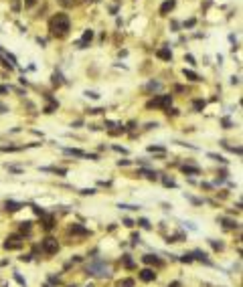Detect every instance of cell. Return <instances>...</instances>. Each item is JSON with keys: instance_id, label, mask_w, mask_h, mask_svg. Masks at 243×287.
Listing matches in <instances>:
<instances>
[{"instance_id": "cell-36", "label": "cell", "mask_w": 243, "mask_h": 287, "mask_svg": "<svg viewBox=\"0 0 243 287\" xmlns=\"http://www.w3.org/2000/svg\"><path fill=\"white\" fill-rule=\"evenodd\" d=\"M166 113H168V115H178V109H170V107H168Z\"/></svg>"}, {"instance_id": "cell-38", "label": "cell", "mask_w": 243, "mask_h": 287, "mask_svg": "<svg viewBox=\"0 0 243 287\" xmlns=\"http://www.w3.org/2000/svg\"><path fill=\"white\" fill-rule=\"evenodd\" d=\"M20 8V4H18V0H12V10H18Z\"/></svg>"}, {"instance_id": "cell-17", "label": "cell", "mask_w": 243, "mask_h": 287, "mask_svg": "<svg viewBox=\"0 0 243 287\" xmlns=\"http://www.w3.org/2000/svg\"><path fill=\"white\" fill-rule=\"evenodd\" d=\"M121 263H124V267H128V269H134V261L130 259V255H124V257H121Z\"/></svg>"}, {"instance_id": "cell-35", "label": "cell", "mask_w": 243, "mask_h": 287, "mask_svg": "<svg viewBox=\"0 0 243 287\" xmlns=\"http://www.w3.org/2000/svg\"><path fill=\"white\" fill-rule=\"evenodd\" d=\"M162 182H164V186H174V180H170V178H164Z\"/></svg>"}, {"instance_id": "cell-32", "label": "cell", "mask_w": 243, "mask_h": 287, "mask_svg": "<svg viewBox=\"0 0 243 287\" xmlns=\"http://www.w3.org/2000/svg\"><path fill=\"white\" fill-rule=\"evenodd\" d=\"M211 245H213V249H217V251L223 249V243H217V241H211Z\"/></svg>"}, {"instance_id": "cell-20", "label": "cell", "mask_w": 243, "mask_h": 287, "mask_svg": "<svg viewBox=\"0 0 243 287\" xmlns=\"http://www.w3.org/2000/svg\"><path fill=\"white\" fill-rule=\"evenodd\" d=\"M140 174H146V178H150V180H156V172H152V170H140Z\"/></svg>"}, {"instance_id": "cell-3", "label": "cell", "mask_w": 243, "mask_h": 287, "mask_svg": "<svg viewBox=\"0 0 243 287\" xmlns=\"http://www.w3.org/2000/svg\"><path fill=\"white\" fill-rule=\"evenodd\" d=\"M87 273L89 275H97V277H107V275H110V269H107L106 265H102V263H91L87 267Z\"/></svg>"}, {"instance_id": "cell-45", "label": "cell", "mask_w": 243, "mask_h": 287, "mask_svg": "<svg viewBox=\"0 0 243 287\" xmlns=\"http://www.w3.org/2000/svg\"><path fill=\"white\" fill-rule=\"evenodd\" d=\"M69 287H77V285H69Z\"/></svg>"}, {"instance_id": "cell-44", "label": "cell", "mask_w": 243, "mask_h": 287, "mask_svg": "<svg viewBox=\"0 0 243 287\" xmlns=\"http://www.w3.org/2000/svg\"><path fill=\"white\" fill-rule=\"evenodd\" d=\"M4 111H6V107L2 105V103H0V113H4Z\"/></svg>"}, {"instance_id": "cell-29", "label": "cell", "mask_w": 243, "mask_h": 287, "mask_svg": "<svg viewBox=\"0 0 243 287\" xmlns=\"http://www.w3.org/2000/svg\"><path fill=\"white\" fill-rule=\"evenodd\" d=\"M120 208H126V210H138L140 206H132V204H120Z\"/></svg>"}, {"instance_id": "cell-1", "label": "cell", "mask_w": 243, "mask_h": 287, "mask_svg": "<svg viewBox=\"0 0 243 287\" xmlns=\"http://www.w3.org/2000/svg\"><path fill=\"white\" fill-rule=\"evenodd\" d=\"M71 29V22H69V16L65 12H57V14L51 18L49 22V30L55 34V37H65Z\"/></svg>"}, {"instance_id": "cell-33", "label": "cell", "mask_w": 243, "mask_h": 287, "mask_svg": "<svg viewBox=\"0 0 243 287\" xmlns=\"http://www.w3.org/2000/svg\"><path fill=\"white\" fill-rule=\"evenodd\" d=\"M223 126H225V130H229L233 123H231V119H229V117H225V119H223Z\"/></svg>"}, {"instance_id": "cell-42", "label": "cell", "mask_w": 243, "mask_h": 287, "mask_svg": "<svg viewBox=\"0 0 243 287\" xmlns=\"http://www.w3.org/2000/svg\"><path fill=\"white\" fill-rule=\"evenodd\" d=\"M14 279H16V281H18V283H20V285H24V279H22V277H20V275H14Z\"/></svg>"}, {"instance_id": "cell-43", "label": "cell", "mask_w": 243, "mask_h": 287, "mask_svg": "<svg viewBox=\"0 0 243 287\" xmlns=\"http://www.w3.org/2000/svg\"><path fill=\"white\" fill-rule=\"evenodd\" d=\"M8 91V87H6V85H0V93H6Z\"/></svg>"}, {"instance_id": "cell-16", "label": "cell", "mask_w": 243, "mask_h": 287, "mask_svg": "<svg viewBox=\"0 0 243 287\" xmlns=\"http://www.w3.org/2000/svg\"><path fill=\"white\" fill-rule=\"evenodd\" d=\"M182 172H185V174H199V168H197V166H182Z\"/></svg>"}, {"instance_id": "cell-8", "label": "cell", "mask_w": 243, "mask_h": 287, "mask_svg": "<svg viewBox=\"0 0 243 287\" xmlns=\"http://www.w3.org/2000/svg\"><path fill=\"white\" fill-rule=\"evenodd\" d=\"M140 279H142V281H154V279H156V273L152 271V269H142V271H140Z\"/></svg>"}, {"instance_id": "cell-5", "label": "cell", "mask_w": 243, "mask_h": 287, "mask_svg": "<svg viewBox=\"0 0 243 287\" xmlns=\"http://www.w3.org/2000/svg\"><path fill=\"white\" fill-rule=\"evenodd\" d=\"M22 247V239H20V235H10L8 239H6L4 243V249H8V251H12V249H20Z\"/></svg>"}, {"instance_id": "cell-34", "label": "cell", "mask_w": 243, "mask_h": 287, "mask_svg": "<svg viewBox=\"0 0 243 287\" xmlns=\"http://www.w3.org/2000/svg\"><path fill=\"white\" fill-rule=\"evenodd\" d=\"M148 150H150V152H164V148H160V146H150Z\"/></svg>"}, {"instance_id": "cell-19", "label": "cell", "mask_w": 243, "mask_h": 287, "mask_svg": "<svg viewBox=\"0 0 243 287\" xmlns=\"http://www.w3.org/2000/svg\"><path fill=\"white\" fill-rule=\"evenodd\" d=\"M223 223H225V227H227V229H237V227H239V223H235V220H229V219H223Z\"/></svg>"}, {"instance_id": "cell-15", "label": "cell", "mask_w": 243, "mask_h": 287, "mask_svg": "<svg viewBox=\"0 0 243 287\" xmlns=\"http://www.w3.org/2000/svg\"><path fill=\"white\" fill-rule=\"evenodd\" d=\"M65 154H71V156H77V158H85L81 150H73V148H65Z\"/></svg>"}, {"instance_id": "cell-7", "label": "cell", "mask_w": 243, "mask_h": 287, "mask_svg": "<svg viewBox=\"0 0 243 287\" xmlns=\"http://www.w3.org/2000/svg\"><path fill=\"white\" fill-rule=\"evenodd\" d=\"M176 6V0H166V2H162V6H160V14L162 16H166L168 12H172V8Z\"/></svg>"}, {"instance_id": "cell-21", "label": "cell", "mask_w": 243, "mask_h": 287, "mask_svg": "<svg viewBox=\"0 0 243 287\" xmlns=\"http://www.w3.org/2000/svg\"><path fill=\"white\" fill-rule=\"evenodd\" d=\"M53 83L55 85H61V83H63V75L61 73H53Z\"/></svg>"}, {"instance_id": "cell-24", "label": "cell", "mask_w": 243, "mask_h": 287, "mask_svg": "<svg viewBox=\"0 0 243 287\" xmlns=\"http://www.w3.org/2000/svg\"><path fill=\"white\" fill-rule=\"evenodd\" d=\"M209 158H213V160H217V162H221V164H225V162H227V160H225V158H223V156H219V154H209Z\"/></svg>"}, {"instance_id": "cell-6", "label": "cell", "mask_w": 243, "mask_h": 287, "mask_svg": "<svg viewBox=\"0 0 243 287\" xmlns=\"http://www.w3.org/2000/svg\"><path fill=\"white\" fill-rule=\"evenodd\" d=\"M91 39H93V30H91V29H87L85 33H83L81 41L77 43V47H79V49H85V47H87V45L91 43Z\"/></svg>"}, {"instance_id": "cell-4", "label": "cell", "mask_w": 243, "mask_h": 287, "mask_svg": "<svg viewBox=\"0 0 243 287\" xmlns=\"http://www.w3.org/2000/svg\"><path fill=\"white\" fill-rule=\"evenodd\" d=\"M41 249H43L47 255H55L59 251V243H57V239H53V237H49V239H45L43 241V245H41Z\"/></svg>"}, {"instance_id": "cell-31", "label": "cell", "mask_w": 243, "mask_h": 287, "mask_svg": "<svg viewBox=\"0 0 243 287\" xmlns=\"http://www.w3.org/2000/svg\"><path fill=\"white\" fill-rule=\"evenodd\" d=\"M85 95H87V97H91V99H99V95H97L95 91H85Z\"/></svg>"}, {"instance_id": "cell-22", "label": "cell", "mask_w": 243, "mask_h": 287, "mask_svg": "<svg viewBox=\"0 0 243 287\" xmlns=\"http://www.w3.org/2000/svg\"><path fill=\"white\" fill-rule=\"evenodd\" d=\"M53 224H55L53 216H47V219H45V229H53Z\"/></svg>"}, {"instance_id": "cell-23", "label": "cell", "mask_w": 243, "mask_h": 287, "mask_svg": "<svg viewBox=\"0 0 243 287\" xmlns=\"http://www.w3.org/2000/svg\"><path fill=\"white\" fill-rule=\"evenodd\" d=\"M154 89H160V83L158 81H150L148 83V91H154Z\"/></svg>"}, {"instance_id": "cell-39", "label": "cell", "mask_w": 243, "mask_h": 287, "mask_svg": "<svg viewBox=\"0 0 243 287\" xmlns=\"http://www.w3.org/2000/svg\"><path fill=\"white\" fill-rule=\"evenodd\" d=\"M194 22H197V20H194V18H190V20H186V26H189V29H190V26H194Z\"/></svg>"}, {"instance_id": "cell-37", "label": "cell", "mask_w": 243, "mask_h": 287, "mask_svg": "<svg viewBox=\"0 0 243 287\" xmlns=\"http://www.w3.org/2000/svg\"><path fill=\"white\" fill-rule=\"evenodd\" d=\"M37 4V0H24V6H34Z\"/></svg>"}, {"instance_id": "cell-30", "label": "cell", "mask_w": 243, "mask_h": 287, "mask_svg": "<svg viewBox=\"0 0 243 287\" xmlns=\"http://www.w3.org/2000/svg\"><path fill=\"white\" fill-rule=\"evenodd\" d=\"M30 224H33V223H22V224H20V231H24V233L30 231Z\"/></svg>"}, {"instance_id": "cell-10", "label": "cell", "mask_w": 243, "mask_h": 287, "mask_svg": "<svg viewBox=\"0 0 243 287\" xmlns=\"http://www.w3.org/2000/svg\"><path fill=\"white\" fill-rule=\"evenodd\" d=\"M4 208L10 210V212H14V210L22 208V204H20V202H14V200H6V202H4Z\"/></svg>"}, {"instance_id": "cell-13", "label": "cell", "mask_w": 243, "mask_h": 287, "mask_svg": "<svg viewBox=\"0 0 243 287\" xmlns=\"http://www.w3.org/2000/svg\"><path fill=\"white\" fill-rule=\"evenodd\" d=\"M182 75H185L189 81H201V77L194 73V71H190V69H185V71H182Z\"/></svg>"}, {"instance_id": "cell-27", "label": "cell", "mask_w": 243, "mask_h": 287, "mask_svg": "<svg viewBox=\"0 0 243 287\" xmlns=\"http://www.w3.org/2000/svg\"><path fill=\"white\" fill-rule=\"evenodd\" d=\"M81 194H83V196H87V194H95V188H83V190H81Z\"/></svg>"}, {"instance_id": "cell-9", "label": "cell", "mask_w": 243, "mask_h": 287, "mask_svg": "<svg viewBox=\"0 0 243 287\" xmlns=\"http://www.w3.org/2000/svg\"><path fill=\"white\" fill-rule=\"evenodd\" d=\"M158 59H162V61H170L172 59V51L168 49V47H162V49H158Z\"/></svg>"}, {"instance_id": "cell-46", "label": "cell", "mask_w": 243, "mask_h": 287, "mask_svg": "<svg viewBox=\"0 0 243 287\" xmlns=\"http://www.w3.org/2000/svg\"><path fill=\"white\" fill-rule=\"evenodd\" d=\"M85 287H93V285H85Z\"/></svg>"}, {"instance_id": "cell-14", "label": "cell", "mask_w": 243, "mask_h": 287, "mask_svg": "<svg viewBox=\"0 0 243 287\" xmlns=\"http://www.w3.org/2000/svg\"><path fill=\"white\" fill-rule=\"evenodd\" d=\"M71 233H75V235H87V229H83V227H79V224H71Z\"/></svg>"}, {"instance_id": "cell-11", "label": "cell", "mask_w": 243, "mask_h": 287, "mask_svg": "<svg viewBox=\"0 0 243 287\" xmlns=\"http://www.w3.org/2000/svg\"><path fill=\"white\" fill-rule=\"evenodd\" d=\"M193 259H199V261H203V263H207V265H211L209 255L203 253V251H194V253H193Z\"/></svg>"}, {"instance_id": "cell-12", "label": "cell", "mask_w": 243, "mask_h": 287, "mask_svg": "<svg viewBox=\"0 0 243 287\" xmlns=\"http://www.w3.org/2000/svg\"><path fill=\"white\" fill-rule=\"evenodd\" d=\"M142 261L144 263H148V265H152V263H154V265H160V259L158 257H154V255H144V257H142Z\"/></svg>"}, {"instance_id": "cell-40", "label": "cell", "mask_w": 243, "mask_h": 287, "mask_svg": "<svg viewBox=\"0 0 243 287\" xmlns=\"http://www.w3.org/2000/svg\"><path fill=\"white\" fill-rule=\"evenodd\" d=\"M185 59H186V61H189V63H193V65H194V57H193V55H186Z\"/></svg>"}, {"instance_id": "cell-28", "label": "cell", "mask_w": 243, "mask_h": 287, "mask_svg": "<svg viewBox=\"0 0 243 287\" xmlns=\"http://www.w3.org/2000/svg\"><path fill=\"white\" fill-rule=\"evenodd\" d=\"M180 261H182V263H193V255H182Z\"/></svg>"}, {"instance_id": "cell-25", "label": "cell", "mask_w": 243, "mask_h": 287, "mask_svg": "<svg viewBox=\"0 0 243 287\" xmlns=\"http://www.w3.org/2000/svg\"><path fill=\"white\" fill-rule=\"evenodd\" d=\"M120 287H134V281L132 279H124V281H120Z\"/></svg>"}, {"instance_id": "cell-26", "label": "cell", "mask_w": 243, "mask_h": 287, "mask_svg": "<svg viewBox=\"0 0 243 287\" xmlns=\"http://www.w3.org/2000/svg\"><path fill=\"white\" fill-rule=\"evenodd\" d=\"M138 224H140L142 229H150V223H148V219H140V220H138Z\"/></svg>"}, {"instance_id": "cell-2", "label": "cell", "mask_w": 243, "mask_h": 287, "mask_svg": "<svg viewBox=\"0 0 243 287\" xmlns=\"http://www.w3.org/2000/svg\"><path fill=\"white\" fill-rule=\"evenodd\" d=\"M170 103H172V95H158V97L150 99V101L146 103V107H162V109H168Z\"/></svg>"}, {"instance_id": "cell-41", "label": "cell", "mask_w": 243, "mask_h": 287, "mask_svg": "<svg viewBox=\"0 0 243 287\" xmlns=\"http://www.w3.org/2000/svg\"><path fill=\"white\" fill-rule=\"evenodd\" d=\"M124 224H126V227H134V223H132L130 219H124Z\"/></svg>"}, {"instance_id": "cell-18", "label": "cell", "mask_w": 243, "mask_h": 287, "mask_svg": "<svg viewBox=\"0 0 243 287\" xmlns=\"http://www.w3.org/2000/svg\"><path fill=\"white\" fill-rule=\"evenodd\" d=\"M193 107H194V111H203V109H205V101H203V99H194Z\"/></svg>"}]
</instances>
